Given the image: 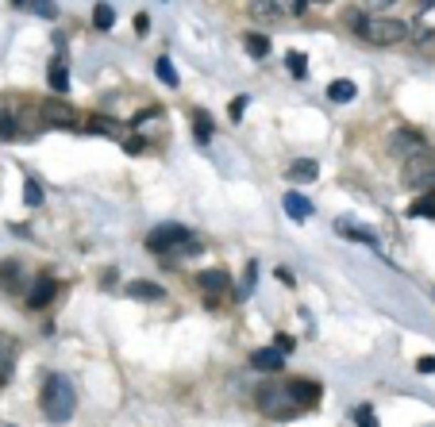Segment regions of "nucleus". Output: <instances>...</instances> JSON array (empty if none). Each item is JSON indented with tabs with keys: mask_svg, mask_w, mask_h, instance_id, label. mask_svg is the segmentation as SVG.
Here are the masks:
<instances>
[{
	"mask_svg": "<svg viewBox=\"0 0 435 427\" xmlns=\"http://www.w3.org/2000/svg\"><path fill=\"white\" fill-rule=\"evenodd\" d=\"M258 412L266 416V420H293V416L305 412V408L293 401V393L281 381H266L258 389Z\"/></svg>",
	"mask_w": 435,
	"mask_h": 427,
	"instance_id": "nucleus-2",
	"label": "nucleus"
},
{
	"mask_svg": "<svg viewBox=\"0 0 435 427\" xmlns=\"http://www.w3.org/2000/svg\"><path fill=\"white\" fill-rule=\"evenodd\" d=\"M31 12H39L43 20H54V16H58V8H54V0H31Z\"/></svg>",
	"mask_w": 435,
	"mask_h": 427,
	"instance_id": "nucleus-25",
	"label": "nucleus"
},
{
	"mask_svg": "<svg viewBox=\"0 0 435 427\" xmlns=\"http://www.w3.org/2000/svg\"><path fill=\"white\" fill-rule=\"evenodd\" d=\"M305 8H308V0H293V8H289V12H297V16H300Z\"/></svg>",
	"mask_w": 435,
	"mask_h": 427,
	"instance_id": "nucleus-34",
	"label": "nucleus"
},
{
	"mask_svg": "<svg viewBox=\"0 0 435 427\" xmlns=\"http://www.w3.org/2000/svg\"><path fill=\"white\" fill-rule=\"evenodd\" d=\"M285 65H289L293 78H305V73H308V58H305L300 51H289V54H285Z\"/></svg>",
	"mask_w": 435,
	"mask_h": 427,
	"instance_id": "nucleus-22",
	"label": "nucleus"
},
{
	"mask_svg": "<svg viewBox=\"0 0 435 427\" xmlns=\"http://www.w3.org/2000/svg\"><path fill=\"white\" fill-rule=\"evenodd\" d=\"M196 285H201V289L208 292V297H216V292H228V285H231V273L224 270V265H212V270H201L196 273Z\"/></svg>",
	"mask_w": 435,
	"mask_h": 427,
	"instance_id": "nucleus-9",
	"label": "nucleus"
},
{
	"mask_svg": "<svg viewBox=\"0 0 435 427\" xmlns=\"http://www.w3.org/2000/svg\"><path fill=\"white\" fill-rule=\"evenodd\" d=\"M285 389L293 393V401H297L300 408H316V404H320V396H324L320 381H308V377H289Z\"/></svg>",
	"mask_w": 435,
	"mask_h": 427,
	"instance_id": "nucleus-7",
	"label": "nucleus"
},
{
	"mask_svg": "<svg viewBox=\"0 0 435 427\" xmlns=\"http://www.w3.org/2000/svg\"><path fill=\"white\" fill-rule=\"evenodd\" d=\"M54 292H58V281H54V278H39L31 285V292H27V305H31V308H46L54 300Z\"/></svg>",
	"mask_w": 435,
	"mask_h": 427,
	"instance_id": "nucleus-11",
	"label": "nucleus"
},
{
	"mask_svg": "<svg viewBox=\"0 0 435 427\" xmlns=\"http://www.w3.org/2000/svg\"><path fill=\"white\" fill-rule=\"evenodd\" d=\"M289 181H316L320 177V166L312 162V158H297V162H289Z\"/></svg>",
	"mask_w": 435,
	"mask_h": 427,
	"instance_id": "nucleus-14",
	"label": "nucleus"
},
{
	"mask_svg": "<svg viewBox=\"0 0 435 427\" xmlns=\"http://www.w3.org/2000/svg\"><path fill=\"white\" fill-rule=\"evenodd\" d=\"M355 423H377L374 408H370V404H358V408H355Z\"/></svg>",
	"mask_w": 435,
	"mask_h": 427,
	"instance_id": "nucleus-30",
	"label": "nucleus"
},
{
	"mask_svg": "<svg viewBox=\"0 0 435 427\" xmlns=\"http://www.w3.org/2000/svg\"><path fill=\"white\" fill-rule=\"evenodd\" d=\"M247 104H251V97H235V100H231V108H228V116H231L235 123H239V120H243V112H247Z\"/></svg>",
	"mask_w": 435,
	"mask_h": 427,
	"instance_id": "nucleus-29",
	"label": "nucleus"
},
{
	"mask_svg": "<svg viewBox=\"0 0 435 427\" xmlns=\"http://www.w3.org/2000/svg\"><path fill=\"white\" fill-rule=\"evenodd\" d=\"M412 216H431L435 220V196H424V201L412 204Z\"/></svg>",
	"mask_w": 435,
	"mask_h": 427,
	"instance_id": "nucleus-28",
	"label": "nucleus"
},
{
	"mask_svg": "<svg viewBox=\"0 0 435 427\" xmlns=\"http://www.w3.org/2000/svg\"><path fill=\"white\" fill-rule=\"evenodd\" d=\"M254 281H258V265H247V273H243V285H239V297H247V292L254 289Z\"/></svg>",
	"mask_w": 435,
	"mask_h": 427,
	"instance_id": "nucleus-27",
	"label": "nucleus"
},
{
	"mask_svg": "<svg viewBox=\"0 0 435 427\" xmlns=\"http://www.w3.org/2000/svg\"><path fill=\"white\" fill-rule=\"evenodd\" d=\"M247 12H251V20H258V23L273 27V23L285 20V0H251Z\"/></svg>",
	"mask_w": 435,
	"mask_h": 427,
	"instance_id": "nucleus-8",
	"label": "nucleus"
},
{
	"mask_svg": "<svg viewBox=\"0 0 435 427\" xmlns=\"http://www.w3.org/2000/svg\"><path fill=\"white\" fill-rule=\"evenodd\" d=\"M355 97H358V85L347 81V78H335L327 85V100H335V104H351Z\"/></svg>",
	"mask_w": 435,
	"mask_h": 427,
	"instance_id": "nucleus-13",
	"label": "nucleus"
},
{
	"mask_svg": "<svg viewBox=\"0 0 435 427\" xmlns=\"http://www.w3.org/2000/svg\"><path fill=\"white\" fill-rule=\"evenodd\" d=\"M401 162H404V185L409 189H416V193L435 189V150H428V142L420 150H412L409 158H401Z\"/></svg>",
	"mask_w": 435,
	"mask_h": 427,
	"instance_id": "nucleus-3",
	"label": "nucleus"
},
{
	"mask_svg": "<svg viewBox=\"0 0 435 427\" xmlns=\"http://www.w3.org/2000/svg\"><path fill=\"white\" fill-rule=\"evenodd\" d=\"M316 4H332V0H316Z\"/></svg>",
	"mask_w": 435,
	"mask_h": 427,
	"instance_id": "nucleus-37",
	"label": "nucleus"
},
{
	"mask_svg": "<svg viewBox=\"0 0 435 427\" xmlns=\"http://www.w3.org/2000/svg\"><path fill=\"white\" fill-rule=\"evenodd\" d=\"M23 201L31 204V208H39V204H43V185L35 181V177H27V181H23Z\"/></svg>",
	"mask_w": 435,
	"mask_h": 427,
	"instance_id": "nucleus-23",
	"label": "nucleus"
},
{
	"mask_svg": "<svg viewBox=\"0 0 435 427\" xmlns=\"http://www.w3.org/2000/svg\"><path fill=\"white\" fill-rule=\"evenodd\" d=\"M281 362H285V354H281L278 347H270V350H254V354H251V366L262 369V374H278Z\"/></svg>",
	"mask_w": 435,
	"mask_h": 427,
	"instance_id": "nucleus-12",
	"label": "nucleus"
},
{
	"mask_svg": "<svg viewBox=\"0 0 435 427\" xmlns=\"http://www.w3.org/2000/svg\"><path fill=\"white\" fill-rule=\"evenodd\" d=\"M135 31H139V35L150 31V20H147V16H135Z\"/></svg>",
	"mask_w": 435,
	"mask_h": 427,
	"instance_id": "nucleus-33",
	"label": "nucleus"
},
{
	"mask_svg": "<svg viewBox=\"0 0 435 427\" xmlns=\"http://www.w3.org/2000/svg\"><path fill=\"white\" fill-rule=\"evenodd\" d=\"M424 8H435V0H420V12H424Z\"/></svg>",
	"mask_w": 435,
	"mask_h": 427,
	"instance_id": "nucleus-36",
	"label": "nucleus"
},
{
	"mask_svg": "<svg viewBox=\"0 0 435 427\" xmlns=\"http://www.w3.org/2000/svg\"><path fill=\"white\" fill-rule=\"evenodd\" d=\"M43 120L51 123V127H73V123H78V112H73V104L62 100V93H58V100H43Z\"/></svg>",
	"mask_w": 435,
	"mask_h": 427,
	"instance_id": "nucleus-5",
	"label": "nucleus"
},
{
	"mask_svg": "<svg viewBox=\"0 0 435 427\" xmlns=\"http://www.w3.org/2000/svg\"><path fill=\"white\" fill-rule=\"evenodd\" d=\"M39 408H43V416L51 423H65V420H70L73 408H78V393H73L70 377H62V374L46 377L43 393H39Z\"/></svg>",
	"mask_w": 435,
	"mask_h": 427,
	"instance_id": "nucleus-1",
	"label": "nucleus"
},
{
	"mask_svg": "<svg viewBox=\"0 0 435 427\" xmlns=\"http://www.w3.org/2000/svg\"><path fill=\"white\" fill-rule=\"evenodd\" d=\"M193 127H196V139L208 142V139H212V131H216V123H212L208 112H193Z\"/></svg>",
	"mask_w": 435,
	"mask_h": 427,
	"instance_id": "nucleus-20",
	"label": "nucleus"
},
{
	"mask_svg": "<svg viewBox=\"0 0 435 427\" xmlns=\"http://www.w3.org/2000/svg\"><path fill=\"white\" fill-rule=\"evenodd\" d=\"M89 131H93V135H120V131H124V123H116V120H104V116H93Z\"/></svg>",
	"mask_w": 435,
	"mask_h": 427,
	"instance_id": "nucleus-21",
	"label": "nucleus"
},
{
	"mask_svg": "<svg viewBox=\"0 0 435 427\" xmlns=\"http://www.w3.org/2000/svg\"><path fill=\"white\" fill-rule=\"evenodd\" d=\"M273 347H278L281 354H289V350H293V335H278V339H273Z\"/></svg>",
	"mask_w": 435,
	"mask_h": 427,
	"instance_id": "nucleus-32",
	"label": "nucleus"
},
{
	"mask_svg": "<svg viewBox=\"0 0 435 427\" xmlns=\"http://www.w3.org/2000/svg\"><path fill=\"white\" fill-rule=\"evenodd\" d=\"M424 147V139L416 135V131H409V127H401V131H393V139H389V150L397 158H409L412 150H420Z\"/></svg>",
	"mask_w": 435,
	"mask_h": 427,
	"instance_id": "nucleus-10",
	"label": "nucleus"
},
{
	"mask_svg": "<svg viewBox=\"0 0 435 427\" xmlns=\"http://www.w3.org/2000/svg\"><path fill=\"white\" fill-rule=\"evenodd\" d=\"M243 46H247L251 58H266V54H270V39L262 31H247V35H243Z\"/></svg>",
	"mask_w": 435,
	"mask_h": 427,
	"instance_id": "nucleus-18",
	"label": "nucleus"
},
{
	"mask_svg": "<svg viewBox=\"0 0 435 427\" xmlns=\"http://www.w3.org/2000/svg\"><path fill=\"white\" fill-rule=\"evenodd\" d=\"M362 39L374 43V46L404 43V39H409V23L393 20V16H374V20H366V27H362Z\"/></svg>",
	"mask_w": 435,
	"mask_h": 427,
	"instance_id": "nucleus-4",
	"label": "nucleus"
},
{
	"mask_svg": "<svg viewBox=\"0 0 435 427\" xmlns=\"http://www.w3.org/2000/svg\"><path fill=\"white\" fill-rule=\"evenodd\" d=\"M46 81H51V89H54V93H62V97L70 93V70H65V62H62V58H54V62H51V70H46Z\"/></svg>",
	"mask_w": 435,
	"mask_h": 427,
	"instance_id": "nucleus-15",
	"label": "nucleus"
},
{
	"mask_svg": "<svg viewBox=\"0 0 435 427\" xmlns=\"http://www.w3.org/2000/svg\"><path fill=\"white\" fill-rule=\"evenodd\" d=\"M389 4H397V0H370V8H389Z\"/></svg>",
	"mask_w": 435,
	"mask_h": 427,
	"instance_id": "nucleus-35",
	"label": "nucleus"
},
{
	"mask_svg": "<svg viewBox=\"0 0 435 427\" xmlns=\"http://www.w3.org/2000/svg\"><path fill=\"white\" fill-rule=\"evenodd\" d=\"M416 369H420V374H435V354H424L420 362H416Z\"/></svg>",
	"mask_w": 435,
	"mask_h": 427,
	"instance_id": "nucleus-31",
	"label": "nucleus"
},
{
	"mask_svg": "<svg viewBox=\"0 0 435 427\" xmlns=\"http://www.w3.org/2000/svg\"><path fill=\"white\" fill-rule=\"evenodd\" d=\"M154 70H158V78H162V81L169 85V89H177V73H174V62H169L166 54H162V58L154 62Z\"/></svg>",
	"mask_w": 435,
	"mask_h": 427,
	"instance_id": "nucleus-24",
	"label": "nucleus"
},
{
	"mask_svg": "<svg viewBox=\"0 0 435 427\" xmlns=\"http://www.w3.org/2000/svg\"><path fill=\"white\" fill-rule=\"evenodd\" d=\"M127 297H135V300H162L166 292H162V285H154V281H131L127 285Z\"/></svg>",
	"mask_w": 435,
	"mask_h": 427,
	"instance_id": "nucleus-16",
	"label": "nucleus"
},
{
	"mask_svg": "<svg viewBox=\"0 0 435 427\" xmlns=\"http://www.w3.org/2000/svg\"><path fill=\"white\" fill-rule=\"evenodd\" d=\"M93 23H97L100 31H112V23H116V8H112V4H104V0H100V4L93 8Z\"/></svg>",
	"mask_w": 435,
	"mask_h": 427,
	"instance_id": "nucleus-19",
	"label": "nucleus"
},
{
	"mask_svg": "<svg viewBox=\"0 0 435 427\" xmlns=\"http://www.w3.org/2000/svg\"><path fill=\"white\" fill-rule=\"evenodd\" d=\"M285 212L293 216V220H308L312 216V201L300 193H285Z\"/></svg>",
	"mask_w": 435,
	"mask_h": 427,
	"instance_id": "nucleus-17",
	"label": "nucleus"
},
{
	"mask_svg": "<svg viewBox=\"0 0 435 427\" xmlns=\"http://www.w3.org/2000/svg\"><path fill=\"white\" fill-rule=\"evenodd\" d=\"M189 235V227H182V223H162V227H154V231L147 235V246L154 254H166L169 246H174L177 239H185Z\"/></svg>",
	"mask_w": 435,
	"mask_h": 427,
	"instance_id": "nucleus-6",
	"label": "nucleus"
},
{
	"mask_svg": "<svg viewBox=\"0 0 435 427\" xmlns=\"http://www.w3.org/2000/svg\"><path fill=\"white\" fill-rule=\"evenodd\" d=\"M16 131H20V127H16V120L0 108V139H16Z\"/></svg>",
	"mask_w": 435,
	"mask_h": 427,
	"instance_id": "nucleus-26",
	"label": "nucleus"
}]
</instances>
